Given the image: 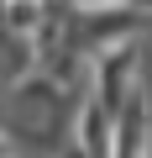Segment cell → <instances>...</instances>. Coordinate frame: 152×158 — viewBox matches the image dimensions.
Wrapping results in <instances>:
<instances>
[{
	"label": "cell",
	"mask_w": 152,
	"mask_h": 158,
	"mask_svg": "<svg viewBox=\"0 0 152 158\" xmlns=\"http://www.w3.org/2000/svg\"><path fill=\"white\" fill-rule=\"evenodd\" d=\"M63 158H84V153H79V148H68V153H63Z\"/></svg>",
	"instance_id": "cell-1"
}]
</instances>
